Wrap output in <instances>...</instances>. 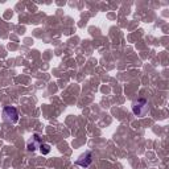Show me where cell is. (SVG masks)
<instances>
[{"label":"cell","instance_id":"cell-1","mask_svg":"<svg viewBox=\"0 0 169 169\" xmlns=\"http://www.w3.org/2000/svg\"><path fill=\"white\" fill-rule=\"evenodd\" d=\"M132 112L139 118H144L145 115L149 112V104H148V102H147V99L141 98V99H137L136 102H133Z\"/></svg>","mask_w":169,"mask_h":169},{"label":"cell","instance_id":"cell-2","mask_svg":"<svg viewBox=\"0 0 169 169\" xmlns=\"http://www.w3.org/2000/svg\"><path fill=\"white\" fill-rule=\"evenodd\" d=\"M3 119L8 123H17L19 122V111H17L16 107L7 106L3 110Z\"/></svg>","mask_w":169,"mask_h":169},{"label":"cell","instance_id":"cell-3","mask_svg":"<svg viewBox=\"0 0 169 169\" xmlns=\"http://www.w3.org/2000/svg\"><path fill=\"white\" fill-rule=\"evenodd\" d=\"M42 144V137L38 135V133H34L32 136V139L28 141V144H26V149L29 151V152H34L37 148H40V145Z\"/></svg>","mask_w":169,"mask_h":169},{"label":"cell","instance_id":"cell-4","mask_svg":"<svg viewBox=\"0 0 169 169\" xmlns=\"http://www.w3.org/2000/svg\"><path fill=\"white\" fill-rule=\"evenodd\" d=\"M91 163H92V155H91V152H84V153L81 155V156H79V159L77 160V164H78L79 167H82V168L90 167Z\"/></svg>","mask_w":169,"mask_h":169},{"label":"cell","instance_id":"cell-5","mask_svg":"<svg viewBox=\"0 0 169 169\" xmlns=\"http://www.w3.org/2000/svg\"><path fill=\"white\" fill-rule=\"evenodd\" d=\"M40 152H41L42 155H48L49 152H50V145L46 144V143H42L41 145H40Z\"/></svg>","mask_w":169,"mask_h":169}]
</instances>
